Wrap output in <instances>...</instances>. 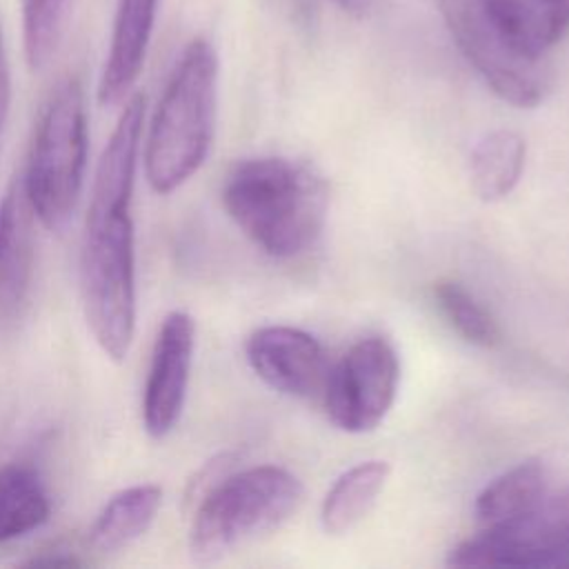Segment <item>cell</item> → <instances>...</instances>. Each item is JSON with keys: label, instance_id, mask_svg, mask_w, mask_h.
I'll use <instances>...</instances> for the list:
<instances>
[{"label": "cell", "instance_id": "1", "mask_svg": "<svg viewBox=\"0 0 569 569\" xmlns=\"http://www.w3.org/2000/svg\"><path fill=\"white\" fill-rule=\"evenodd\" d=\"M144 96L131 93L98 160L80 251V289L87 325L100 349L124 360L136 331V253L131 200Z\"/></svg>", "mask_w": 569, "mask_h": 569}, {"label": "cell", "instance_id": "2", "mask_svg": "<svg viewBox=\"0 0 569 569\" xmlns=\"http://www.w3.org/2000/svg\"><path fill=\"white\" fill-rule=\"evenodd\" d=\"M465 60L505 102L531 109L549 89L545 56L569 29V0H438Z\"/></svg>", "mask_w": 569, "mask_h": 569}, {"label": "cell", "instance_id": "3", "mask_svg": "<svg viewBox=\"0 0 569 569\" xmlns=\"http://www.w3.org/2000/svg\"><path fill=\"white\" fill-rule=\"evenodd\" d=\"M222 202L240 231L271 258L311 249L327 220L329 191L316 167L282 156L238 162L222 187Z\"/></svg>", "mask_w": 569, "mask_h": 569}, {"label": "cell", "instance_id": "4", "mask_svg": "<svg viewBox=\"0 0 569 569\" xmlns=\"http://www.w3.org/2000/svg\"><path fill=\"white\" fill-rule=\"evenodd\" d=\"M218 100V56L193 38L176 60L144 140V176L156 193L182 187L207 160Z\"/></svg>", "mask_w": 569, "mask_h": 569}, {"label": "cell", "instance_id": "5", "mask_svg": "<svg viewBox=\"0 0 569 569\" xmlns=\"http://www.w3.org/2000/svg\"><path fill=\"white\" fill-rule=\"evenodd\" d=\"M302 500V482L284 467L258 465L224 476L200 500L189 551L198 562H213L233 549L278 529Z\"/></svg>", "mask_w": 569, "mask_h": 569}, {"label": "cell", "instance_id": "6", "mask_svg": "<svg viewBox=\"0 0 569 569\" xmlns=\"http://www.w3.org/2000/svg\"><path fill=\"white\" fill-rule=\"evenodd\" d=\"M87 169V111L78 78H62L36 124L27 169L20 176L33 216L60 231L71 220Z\"/></svg>", "mask_w": 569, "mask_h": 569}, {"label": "cell", "instance_id": "7", "mask_svg": "<svg viewBox=\"0 0 569 569\" xmlns=\"http://www.w3.org/2000/svg\"><path fill=\"white\" fill-rule=\"evenodd\" d=\"M400 360L382 336L360 338L329 369L322 391L329 420L347 433L376 429L396 402Z\"/></svg>", "mask_w": 569, "mask_h": 569}, {"label": "cell", "instance_id": "8", "mask_svg": "<svg viewBox=\"0 0 569 569\" xmlns=\"http://www.w3.org/2000/svg\"><path fill=\"white\" fill-rule=\"evenodd\" d=\"M569 549V489L545 493L538 505L511 522L482 531L449 551L453 567L551 569Z\"/></svg>", "mask_w": 569, "mask_h": 569}, {"label": "cell", "instance_id": "9", "mask_svg": "<svg viewBox=\"0 0 569 569\" xmlns=\"http://www.w3.org/2000/svg\"><path fill=\"white\" fill-rule=\"evenodd\" d=\"M196 349V322L187 311H169L158 329L142 393V425L151 438L171 433L182 416Z\"/></svg>", "mask_w": 569, "mask_h": 569}, {"label": "cell", "instance_id": "10", "mask_svg": "<svg viewBox=\"0 0 569 569\" xmlns=\"http://www.w3.org/2000/svg\"><path fill=\"white\" fill-rule=\"evenodd\" d=\"M244 353L253 373L273 391L305 400L322 398L331 367L311 333L287 325H267L247 338Z\"/></svg>", "mask_w": 569, "mask_h": 569}, {"label": "cell", "instance_id": "11", "mask_svg": "<svg viewBox=\"0 0 569 569\" xmlns=\"http://www.w3.org/2000/svg\"><path fill=\"white\" fill-rule=\"evenodd\" d=\"M33 209L22 178L11 180L0 198V322L16 320L33 280Z\"/></svg>", "mask_w": 569, "mask_h": 569}, {"label": "cell", "instance_id": "12", "mask_svg": "<svg viewBox=\"0 0 569 569\" xmlns=\"http://www.w3.org/2000/svg\"><path fill=\"white\" fill-rule=\"evenodd\" d=\"M158 13V0H118L109 51L98 82L100 104H120L142 71Z\"/></svg>", "mask_w": 569, "mask_h": 569}, {"label": "cell", "instance_id": "13", "mask_svg": "<svg viewBox=\"0 0 569 569\" xmlns=\"http://www.w3.org/2000/svg\"><path fill=\"white\" fill-rule=\"evenodd\" d=\"M162 505V489L144 482L113 493L89 529V547L96 553H116L147 533Z\"/></svg>", "mask_w": 569, "mask_h": 569}, {"label": "cell", "instance_id": "14", "mask_svg": "<svg viewBox=\"0 0 569 569\" xmlns=\"http://www.w3.org/2000/svg\"><path fill=\"white\" fill-rule=\"evenodd\" d=\"M525 162L527 142L520 133L509 129L485 133L469 156V178L476 196L485 202L507 198L518 187Z\"/></svg>", "mask_w": 569, "mask_h": 569}, {"label": "cell", "instance_id": "15", "mask_svg": "<svg viewBox=\"0 0 569 569\" xmlns=\"http://www.w3.org/2000/svg\"><path fill=\"white\" fill-rule=\"evenodd\" d=\"M389 471L391 467L385 460H365L342 471L322 500V529L331 536H342L353 529L378 500Z\"/></svg>", "mask_w": 569, "mask_h": 569}, {"label": "cell", "instance_id": "16", "mask_svg": "<svg viewBox=\"0 0 569 569\" xmlns=\"http://www.w3.org/2000/svg\"><path fill=\"white\" fill-rule=\"evenodd\" d=\"M51 500L40 473L27 462L0 465V545L40 529Z\"/></svg>", "mask_w": 569, "mask_h": 569}, {"label": "cell", "instance_id": "17", "mask_svg": "<svg viewBox=\"0 0 569 569\" xmlns=\"http://www.w3.org/2000/svg\"><path fill=\"white\" fill-rule=\"evenodd\" d=\"M547 493V469L538 460H525L502 471L476 496L473 513L482 527H498L527 513Z\"/></svg>", "mask_w": 569, "mask_h": 569}, {"label": "cell", "instance_id": "18", "mask_svg": "<svg viewBox=\"0 0 569 569\" xmlns=\"http://www.w3.org/2000/svg\"><path fill=\"white\" fill-rule=\"evenodd\" d=\"M433 296L447 322L467 342L482 349H491L500 342V329L496 320L460 282L440 280L433 287Z\"/></svg>", "mask_w": 569, "mask_h": 569}, {"label": "cell", "instance_id": "19", "mask_svg": "<svg viewBox=\"0 0 569 569\" xmlns=\"http://www.w3.org/2000/svg\"><path fill=\"white\" fill-rule=\"evenodd\" d=\"M69 0H22L24 58L33 71L56 53Z\"/></svg>", "mask_w": 569, "mask_h": 569}, {"label": "cell", "instance_id": "20", "mask_svg": "<svg viewBox=\"0 0 569 569\" xmlns=\"http://www.w3.org/2000/svg\"><path fill=\"white\" fill-rule=\"evenodd\" d=\"M9 102H11V73H9V58H7L2 24H0V133L9 113Z\"/></svg>", "mask_w": 569, "mask_h": 569}, {"label": "cell", "instance_id": "21", "mask_svg": "<svg viewBox=\"0 0 569 569\" xmlns=\"http://www.w3.org/2000/svg\"><path fill=\"white\" fill-rule=\"evenodd\" d=\"M29 565H80V560L71 551L53 549V551H44L42 556L31 558Z\"/></svg>", "mask_w": 569, "mask_h": 569}, {"label": "cell", "instance_id": "22", "mask_svg": "<svg viewBox=\"0 0 569 569\" xmlns=\"http://www.w3.org/2000/svg\"><path fill=\"white\" fill-rule=\"evenodd\" d=\"M331 2L351 16H362L367 9V0H331Z\"/></svg>", "mask_w": 569, "mask_h": 569}, {"label": "cell", "instance_id": "23", "mask_svg": "<svg viewBox=\"0 0 569 569\" xmlns=\"http://www.w3.org/2000/svg\"><path fill=\"white\" fill-rule=\"evenodd\" d=\"M551 569H569V549H565L556 560H553V567Z\"/></svg>", "mask_w": 569, "mask_h": 569}]
</instances>
